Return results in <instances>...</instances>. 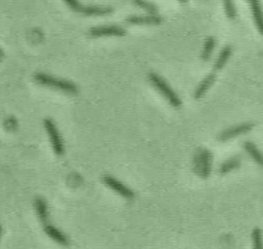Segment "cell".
I'll return each instance as SVG.
<instances>
[{"instance_id": "obj_1", "label": "cell", "mask_w": 263, "mask_h": 249, "mask_svg": "<svg viewBox=\"0 0 263 249\" xmlns=\"http://www.w3.org/2000/svg\"><path fill=\"white\" fill-rule=\"evenodd\" d=\"M34 80L43 86L52 87L66 94L76 95L78 93V87L74 82L62 78H57L45 73H36L34 75Z\"/></svg>"}, {"instance_id": "obj_2", "label": "cell", "mask_w": 263, "mask_h": 249, "mask_svg": "<svg viewBox=\"0 0 263 249\" xmlns=\"http://www.w3.org/2000/svg\"><path fill=\"white\" fill-rule=\"evenodd\" d=\"M148 78H149V81L151 82V84L166 99V101L173 107L177 108V107L181 106V104H182L181 99L161 76L152 72L148 75Z\"/></svg>"}, {"instance_id": "obj_3", "label": "cell", "mask_w": 263, "mask_h": 249, "mask_svg": "<svg viewBox=\"0 0 263 249\" xmlns=\"http://www.w3.org/2000/svg\"><path fill=\"white\" fill-rule=\"evenodd\" d=\"M212 153L208 149H198L194 155L193 169L201 178H208L212 171Z\"/></svg>"}, {"instance_id": "obj_4", "label": "cell", "mask_w": 263, "mask_h": 249, "mask_svg": "<svg viewBox=\"0 0 263 249\" xmlns=\"http://www.w3.org/2000/svg\"><path fill=\"white\" fill-rule=\"evenodd\" d=\"M65 2L75 12L83 13V14H86V15H104V14H109L113 11V9L109 6L82 5L78 1H74V0H67Z\"/></svg>"}, {"instance_id": "obj_5", "label": "cell", "mask_w": 263, "mask_h": 249, "mask_svg": "<svg viewBox=\"0 0 263 249\" xmlns=\"http://www.w3.org/2000/svg\"><path fill=\"white\" fill-rule=\"evenodd\" d=\"M43 124L49 137L54 153L58 155H62L64 153V143L54 121L51 118H45Z\"/></svg>"}, {"instance_id": "obj_6", "label": "cell", "mask_w": 263, "mask_h": 249, "mask_svg": "<svg viewBox=\"0 0 263 249\" xmlns=\"http://www.w3.org/2000/svg\"><path fill=\"white\" fill-rule=\"evenodd\" d=\"M88 34L91 37H105V36H124L126 34L125 29L120 26L108 25V26H97L89 29Z\"/></svg>"}, {"instance_id": "obj_7", "label": "cell", "mask_w": 263, "mask_h": 249, "mask_svg": "<svg viewBox=\"0 0 263 249\" xmlns=\"http://www.w3.org/2000/svg\"><path fill=\"white\" fill-rule=\"evenodd\" d=\"M103 182L109 186L112 190L120 194L121 197L127 199V200H133L135 198V192L128 188L126 185H124L122 182L117 180L116 178L110 176V175H105L103 177Z\"/></svg>"}, {"instance_id": "obj_8", "label": "cell", "mask_w": 263, "mask_h": 249, "mask_svg": "<svg viewBox=\"0 0 263 249\" xmlns=\"http://www.w3.org/2000/svg\"><path fill=\"white\" fill-rule=\"evenodd\" d=\"M254 124L253 123H241V124H237V126H234V127H231V128H228L226 129L225 131L221 132L219 135H218V140L219 141H227L231 138H234L236 136H239V135H242V134H246L248 132H250L252 129H253Z\"/></svg>"}, {"instance_id": "obj_9", "label": "cell", "mask_w": 263, "mask_h": 249, "mask_svg": "<svg viewBox=\"0 0 263 249\" xmlns=\"http://www.w3.org/2000/svg\"><path fill=\"white\" fill-rule=\"evenodd\" d=\"M43 229L45 232V234L52 239L55 243L62 245V246H68L69 245V239L68 237L62 233L59 228H57L55 226H53L50 223H47L45 225H43Z\"/></svg>"}, {"instance_id": "obj_10", "label": "cell", "mask_w": 263, "mask_h": 249, "mask_svg": "<svg viewBox=\"0 0 263 249\" xmlns=\"http://www.w3.org/2000/svg\"><path fill=\"white\" fill-rule=\"evenodd\" d=\"M34 207H35V211L36 214L40 220V222L45 225L47 223H49V212H48V207H47V203L43 198H36L34 201Z\"/></svg>"}, {"instance_id": "obj_11", "label": "cell", "mask_w": 263, "mask_h": 249, "mask_svg": "<svg viewBox=\"0 0 263 249\" xmlns=\"http://www.w3.org/2000/svg\"><path fill=\"white\" fill-rule=\"evenodd\" d=\"M126 22L135 25H158L161 17L157 15H130L126 17Z\"/></svg>"}, {"instance_id": "obj_12", "label": "cell", "mask_w": 263, "mask_h": 249, "mask_svg": "<svg viewBox=\"0 0 263 249\" xmlns=\"http://www.w3.org/2000/svg\"><path fill=\"white\" fill-rule=\"evenodd\" d=\"M215 79H216V75H215V74L211 73V74L206 75V76L200 81V83L198 84V86L196 87V90H195V92H194V98H195V99L201 98V97L206 93V91L212 86V84H214Z\"/></svg>"}, {"instance_id": "obj_13", "label": "cell", "mask_w": 263, "mask_h": 249, "mask_svg": "<svg viewBox=\"0 0 263 249\" xmlns=\"http://www.w3.org/2000/svg\"><path fill=\"white\" fill-rule=\"evenodd\" d=\"M250 5H251L252 14H253V19H254L255 25L258 28L259 32L262 33L263 32V28H262V11H261L260 3L258 1H250Z\"/></svg>"}, {"instance_id": "obj_14", "label": "cell", "mask_w": 263, "mask_h": 249, "mask_svg": "<svg viewBox=\"0 0 263 249\" xmlns=\"http://www.w3.org/2000/svg\"><path fill=\"white\" fill-rule=\"evenodd\" d=\"M231 52H232V47L230 45H226L222 48V50L220 51L216 62H215V69L216 70H220L224 67V65L227 63L229 57L231 56Z\"/></svg>"}, {"instance_id": "obj_15", "label": "cell", "mask_w": 263, "mask_h": 249, "mask_svg": "<svg viewBox=\"0 0 263 249\" xmlns=\"http://www.w3.org/2000/svg\"><path fill=\"white\" fill-rule=\"evenodd\" d=\"M243 148L258 165H260V166L262 165V154L253 142H251V141L243 142Z\"/></svg>"}, {"instance_id": "obj_16", "label": "cell", "mask_w": 263, "mask_h": 249, "mask_svg": "<svg viewBox=\"0 0 263 249\" xmlns=\"http://www.w3.org/2000/svg\"><path fill=\"white\" fill-rule=\"evenodd\" d=\"M239 166H240V159H239V157L234 156V157H231V158L225 161L223 164H221L220 167H219L218 172H219L220 174L224 175V174H226V173H228V172H230V171H232V170L238 168Z\"/></svg>"}, {"instance_id": "obj_17", "label": "cell", "mask_w": 263, "mask_h": 249, "mask_svg": "<svg viewBox=\"0 0 263 249\" xmlns=\"http://www.w3.org/2000/svg\"><path fill=\"white\" fill-rule=\"evenodd\" d=\"M215 46H216V39H215V37H213V36L208 37L206 40L204 41L203 48H202V51H201V59L203 61H209L210 60Z\"/></svg>"}, {"instance_id": "obj_18", "label": "cell", "mask_w": 263, "mask_h": 249, "mask_svg": "<svg viewBox=\"0 0 263 249\" xmlns=\"http://www.w3.org/2000/svg\"><path fill=\"white\" fill-rule=\"evenodd\" d=\"M261 229L254 228L252 233V241H253V249H262V242H261Z\"/></svg>"}, {"instance_id": "obj_19", "label": "cell", "mask_w": 263, "mask_h": 249, "mask_svg": "<svg viewBox=\"0 0 263 249\" xmlns=\"http://www.w3.org/2000/svg\"><path fill=\"white\" fill-rule=\"evenodd\" d=\"M134 3L136 5L144 8L146 11H148L152 15H154L157 12V7L152 3H149V2H146V1H134Z\"/></svg>"}, {"instance_id": "obj_20", "label": "cell", "mask_w": 263, "mask_h": 249, "mask_svg": "<svg viewBox=\"0 0 263 249\" xmlns=\"http://www.w3.org/2000/svg\"><path fill=\"white\" fill-rule=\"evenodd\" d=\"M224 8H225V12L227 14V16L230 20H234L236 17V9L234 4L232 3V1H224Z\"/></svg>"}, {"instance_id": "obj_21", "label": "cell", "mask_w": 263, "mask_h": 249, "mask_svg": "<svg viewBox=\"0 0 263 249\" xmlns=\"http://www.w3.org/2000/svg\"><path fill=\"white\" fill-rule=\"evenodd\" d=\"M1 235H2V226L0 225V239H1Z\"/></svg>"}, {"instance_id": "obj_22", "label": "cell", "mask_w": 263, "mask_h": 249, "mask_svg": "<svg viewBox=\"0 0 263 249\" xmlns=\"http://www.w3.org/2000/svg\"><path fill=\"white\" fill-rule=\"evenodd\" d=\"M2 58V52H1V50H0V59Z\"/></svg>"}]
</instances>
